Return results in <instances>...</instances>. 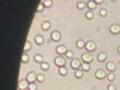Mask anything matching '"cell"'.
Wrapping results in <instances>:
<instances>
[{"instance_id":"6da1fadb","label":"cell","mask_w":120,"mask_h":90,"mask_svg":"<svg viewBox=\"0 0 120 90\" xmlns=\"http://www.w3.org/2000/svg\"><path fill=\"white\" fill-rule=\"evenodd\" d=\"M54 64H55L56 66H59V67H63V66H65V64H66V60H65L64 58H61V56H56V58L54 59Z\"/></svg>"},{"instance_id":"7a4b0ae2","label":"cell","mask_w":120,"mask_h":90,"mask_svg":"<svg viewBox=\"0 0 120 90\" xmlns=\"http://www.w3.org/2000/svg\"><path fill=\"white\" fill-rule=\"evenodd\" d=\"M26 81L29 83H35L37 81V75L35 72H29L28 76H26Z\"/></svg>"},{"instance_id":"3957f363","label":"cell","mask_w":120,"mask_h":90,"mask_svg":"<svg viewBox=\"0 0 120 90\" xmlns=\"http://www.w3.org/2000/svg\"><path fill=\"white\" fill-rule=\"evenodd\" d=\"M85 48H86L88 52H94L96 49V43L94 41H88L86 45H85Z\"/></svg>"},{"instance_id":"277c9868","label":"cell","mask_w":120,"mask_h":90,"mask_svg":"<svg viewBox=\"0 0 120 90\" xmlns=\"http://www.w3.org/2000/svg\"><path fill=\"white\" fill-rule=\"evenodd\" d=\"M29 84H30V83L26 81V79H23V81L19 82L18 88H19V90H26V89H29Z\"/></svg>"},{"instance_id":"5b68a950","label":"cell","mask_w":120,"mask_h":90,"mask_svg":"<svg viewBox=\"0 0 120 90\" xmlns=\"http://www.w3.org/2000/svg\"><path fill=\"white\" fill-rule=\"evenodd\" d=\"M109 31H111L112 34H114V35L120 34V25H118V24H113V25H111V28H109Z\"/></svg>"},{"instance_id":"8992f818","label":"cell","mask_w":120,"mask_h":90,"mask_svg":"<svg viewBox=\"0 0 120 90\" xmlns=\"http://www.w3.org/2000/svg\"><path fill=\"white\" fill-rule=\"evenodd\" d=\"M82 59H83V61L86 63V64H90V63L93 61V56H91V54H90V53H84L82 55Z\"/></svg>"},{"instance_id":"52a82bcc","label":"cell","mask_w":120,"mask_h":90,"mask_svg":"<svg viewBox=\"0 0 120 90\" xmlns=\"http://www.w3.org/2000/svg\"><path fill=\"white\" fill-rule=\"evenodd\" d=\"M95 77L97 79H103V78H106V72L103 71V70H97V71L95 72Z\"/></svg>"},{"instance_id":"ba28073f","label":"cell","mask_w":120,"mask_h":90,"mask_svg":"<svg viewBox=\"0 0 120 90\" xmlns=\"http://www.w3.org/2000/svg\"><path fill=\"white\" fill-rule=\"evenodd\" d=\"M71 67L72 68H75V70H78L79 67H81V63H79V60L78 59H72L71 60Z\"/></svg>"},{"instance_id":"9c48e42d","label":"cell","mask_w":120,"mask_h":90,"mask_svg":"<svg viewBox=\"0 0 120 90\" xmlns=\"http://www.w3.org/2000/svg\"><path fill=\"white\" fill-rule=\"evenodd\" d=\"M115 68H116L115 63H113V61H108V63H107V70H108L109 72H114Z\"/></svg>"},{"instance_id":"30bf717a","label":"cell","mask_w":120,"mask_h":90,"mask_svg":"<svg viewBox=\"0 0 120 90\" xmlns=\"http://www.w3.org/2000/svg\"><path fill=\"white\" fill-rule=\"evenodd\" d=\"M60 38H61V34H60L59 31H53L52 33V40L53 41L58 42V41H60Z\"/></svg>"},{"instance_id":"8fae6325","label":"cell","mask_w":120,"mask_h":90,"mask_svg":"<svg viewBox=\"0 0 120 90\" xmlns=\"http://www.w3.org/2000/svg\"><path fill=\"white\" fill-rule=\"evenodd\" d=\"M35 42H36V45H38V46H42L43 42H45L43 36H41V35H36V36H35Z\"/></svg>"},{"instance_id":"7c38bea8","label":"cell","mask_w":120,"mask_h":90,"mask_svg":"<svg viewBox=\"0 0 120 90\" xmlns=\"http://www.w3.org/2000/svg\"><path fill=\"white\" fill-rule=\"evenodd\" d=\"M56 53L58 54H66L67 53V48L65 46H59L56 48Z\"/></svg>"},{"instance_id":"4fadbf2b","label":"cell","mask_w":120,"mask_h":90,"mask_svg":"<svg viewBox=\"0 0 120 90\" xmlns=\"http://www.w3.org/2000/svg\"><path fill=\"white\" fill-rule=\"evenodd\" d=\"M106 59H107V54L105 52H101V53L98 54V56H97V60H98L100 63H103Z\"/></svg>"},{"instance_id":"5bb4252c","label":"cell","mask_w":120,"mask_h":90,"mask_svg":"<svg viewBox=\"0 0 120 90\" xmlns=\"http://www.w3.org/2000/svg\"><path fill=\"white\" fill-rule=\"evenodd\" d=\"M35 61L37 63V64H40V65H41L42 63H43V56L41 55V54H35Z\"/></svg>"},{"instance_id":"9a60e30c","label":"cell","mask_w":120,"mask_h":90,"mask_svg":"<svg viewBox=\"0 0 120 90\" xmlns=\"http://www.w3.org/2000/svg\"><path fill=\"white\" fill-rule=\"evenodd\" d=\"M83 75H84V72H83V70H81V68H78V70H76V71H75L76 78H82Z\"/></svg>"},{"instance_id":"2e32d148","label":"cell","mask_w":120,"mask_h":90,"mask_svg":"<svg viewBox=\"0 0 120 90\" xmlns=\"http://www.w3.org/2000/svg\"><path fill=\"white\" fill-rule=\"evenodd\" d=\"M67 67L66 66H63V67H59V73L61 75V76H66L67 75Z\"/></svg>"},{"instance_id":"e0dca14e","label":"cell","mask_w":120,"mask_h":90,"mask_svg":"<svg viewBox=\"0 0 120 90\" xmlns=\"http://www.w3.org/2000/svg\"><path fill=\"white\" fill-rule=\"evenodd\" d=\"M96 5H97L96 1H88V3H86V6L90 8V11H93V10L96 7Z\"/></svg>"},{"instance_id":"ac0fdd59","label":"cell","mask_w":120,"mask_h":90,"mask_svg":"<svg viewBox=\"0 0 120 90\" xmlns=\"http://www.w3.org/2000/svg\"><path fill=\"white\" fill-rule=\"evenodd\" d=\"M85 45H86V42L84 41V40H78L77 41V47L78 48H85Z\"/></svg>"},{"instance_id":"d6986e66","label":"cell","mask_w":120,"mask_h":90,"mask_svg":"<svg viewBox=\"0 0 120 90\" xmlns=\"http://www.w3.org/2000/svg\"><path fill=\"white\" fill-rule=\"evenodd\" d=\"M49 29H51V22H48V21L43 22L42 23V30H49Z\"/></svg>"},{"instance_id":"ffe728a7","label":"cell","mask_w":120,"mask_h":90,"mask_svg":"<svg viewBox=\"0 0 120 90\" xmlns=\"http://www.w3.org/2000/svg\"><path fill=\"white\" fill-rule=\"evenodd\" d=\"M107 79H108V81L111 82V83H113V82L115 81V75H114L113 72H111V73H108V75H107Z\"/></svg>"},{"instance_id":"44dd1931","label":"cell","mask_w":120,"mask_h":90,"mask_svg":"<svg viewBox=\"0 0 120 90\" xmlns=\"http://www.w3.org/2000/svg\"><path fill=\"white\" fill-rule=\"evenodd\" d=\"M41 3L43 4L45 7H52V5H53V1H51V0H43Z\"/></svg>"},{"instance_id":"7402d4cb","label":"cell","mask_w":120,"mask_h":90,"mask_svg":"<svg viewBox=\"0 0 120 90\" xmlns=\"http://www.w3.org/2000/svg\"><path fill=\"white\" fill-rule=\"evenodd\" d=\"M40 67H41V70H43V71H48V68H49V64L43 61L41 65H40Z\"/></svg>"},{"instance_id":"603a6c76","label":"cell","mask_w":120,"mask_h":90,"mask_svg":"<svg viewBox=\"0 0 120 90\" xmlns=\"http://www.w3.org/2000/svg\"><path fill=\"white\" fill-rule=\"evenodd\" d=\"M30 48H31V43H30L29 41H26L25 45H24V53H26L28 51H30Z\"/></svg>"},{"instance_id":"cb8c5ba5","label":"cell","mask_w":120,"mask_h":90,"mask_svg":"<svg viewBox=\"0 0 120 90\" xmlns=\"http://www.w3.org/2000/svg\"><path fill=\"white\" fill-rule=\"evenodd\" d=\"M28 61H29V55H28L26 53H23V55H22V63L25 64V63H28Z\"/></svg>"},{"instance_id":"d4e9b609","label":"cell","mask_w":120,"mask_h":90,"mask_svg":"<svg viewBox=\"0 0 120 90\" xmlns=\"http://www.w3.org/2000/svg\"><path fill=\"white\" fill-rule=\"evenodd\" d=\"M85 3L84 1H79V3H77V8H79V10H83L84 7H85Z\"/></svg>"},{"instance_id":"484cf974","label":"cell","mask_w":120,"mask_h":90,"mask_svg":"<svg viewBox=\"0 0 120 90\" xmlns=\"http://www.w3.org/2000/svg\"><path fill=\"white\" fill-rule=\"evenodd\" d=\"M82 68H83V71H89L90 68V64H86V63H83V65H82Z\"/></svg>"},{"instance_id":"4316f807","label":"cell","mask_w":120,"mask_h":90,"mask_svg":"<svg viewBox=\"0 0 120 90\" xmlns=\"http://www.w3.org/2000/svg\"><path fill=\"white\" fill-rule=\"evenodd\" d=\"M85 17H86L88 19H93V18H94V12H93V11H86Z\"/></svg>"},{"instance_id":"83f0119b","label":"cell","mask_w":120,"mask_h":90,"mask_svg":"<svg viewBox=\"0 0 120 90\" xmlns=\"http://www.w3.org/2000/svg\"><path fill=\"white\" fill-rule=\"evenodd\" d=\"M28 90H37V85L35 83H30L29 84V89Z\"/></svg>"},{"instance_id":"f1b7e54d","label":"cell","mask_w":120,"mask_h":90,"mask_svg":"<svg viewBox=\"0 0 120 90\" xmlns=\"http://www.w3.org/2000/svg\"><path fill=\"white\" fill-rule=\"evenodd\" d=\"M65 55H66L68 59H73V55H75V54H73V52H72V51H67V53H66Z\"/></svg>"},{"instance_id":"f546056e","label":"cell","mask_w":120,"mask_h":90,"mask_svg":"<svg viewBox=\"0 0 120 90\" xmlns=\"http://www.w3.org/2000/svg\"><path fill=\"white\" fill-rule=\"evenodd\" d=\"M37 81H38L40 83L45 82V76H43V75H37Z\"/></svg>"},{"instance_id":"4dcf8cb0","label":"cell","mask_w":120,"mask_h":90,"mask_svg":"<svg viewBox=\"0 0 120 90\" xmlns=\"http://www.w3.org/2000/svg\"><path fill=\"white\" fill-rule=\"evenodd\" d=\"M100 15H101L102 17H106L107 16V10L106 8H102L101 11H100Z\"/></svg>"},{"instance_id":"1f68e13d","label":"cell","mask_w":120,"mask_h":90,"mask_svg":"<svg viewBox=\"0 0 120 90\" xmlns=\"http://www.w3.org/2000/svg\"><path fill=\"white\" fill-rule=\"evenodd\" d=\"M108 90H116V86H115V84L111 83V84L108 85Z\"/></svg>"},{"instance_id":"d6a6232c","label":"cell","mask_w":120,"mask_h":90,"mask_svg":"<svg viewBox=\"0 0 120 90\" xmlns=\"http://www.w3.org/2000/svg\"><path fill=\"white\" fill-rule=\"evenodd\" d=\"M43 7H45V6H43V4L41 3V4H40V5L37 6V11H38V12H42V10H43Z\"/></svg>"},{"instance_id":"836d02e7","label":"cell","mask_w":120,"mask_h":90,"mask_svg":"<svg viewBox=\"0 0 120 90\" xmlns=\"http://www.w3.org/2000/svg\"><path fill=\"white\" fill-rule=\"evenodd\" d=\"M102 3H103V0H96V4L97 5H101Z\"/></svg>"},{"instance_id":"e575fe53","label":"cell","mask_w":120,"mask_h":90,"mask_svg":"<svg viewBox=\"0 0 120 90\" xmlns=\"http://www.w3.org/2000/svg\"><path fill=\"white\" fill-rule=\"evenodd\" d=\"M118 52H119V53H120V46H119V47H118Z\"/></svg>"}]
</instances>
